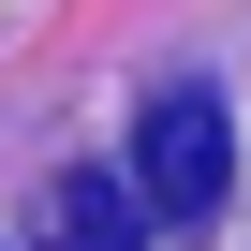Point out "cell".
<instances>
[{"label":"cell","instance_id":"obj_1","mask_svg":"<svg viewBox=\"0 0 251 251\" xmlns=\"http://www.w3.org/2000/svg\"><path fill=\"white\" fill-rule=\"evenodd\" d=\"M222 163H236L222 89H148V118H133V192H148L163 222H207V207H222Z\"/></svg>","mask_w":251,"mask_h":251},{"label":"cell","instance_id":"obj_2","mask_svg":"<svg viewBox=\"0 0 251 251\" xmlns=\"http://www.w3.org/2000/svg\"><path fill=\"white\" fill-rule=\"evenodd\" d=\"M30 251H148V192L103 177V163H59L30 207Z\"/></svg>","mask_w":251,"mask_h":251}]
</instances>
